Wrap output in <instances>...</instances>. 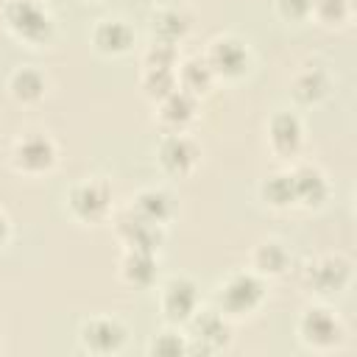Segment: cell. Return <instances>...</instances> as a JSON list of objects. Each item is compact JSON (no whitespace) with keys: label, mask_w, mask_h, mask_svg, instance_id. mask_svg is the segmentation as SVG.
Listing matches in <instances>:
<instances>
[{"label":"cell","mask_w":357,"mask_h":357,"mask_svg":"<svg viewBox=\"0 0 357 357\" xmlns=\"http://www.w3.org/2000/svg\"><path fill=\"white\" fill-rule=\"evenodd\" d=\"M3 17L6 25L25 42H47L53 33V20L36 0H8Z\"/></svg>","instance_id":"cell-1"},{"label":"cell","mask_w":357,"mask_h":357,"mask_svg":"<svg viewBox=\"0 0 357 357\" xmlns=\"http://www.w3.org/2000/svg\"><path fill=\"white\" fill-rule=\"evenodd\" d=\"M262 296H265V284L254 273H234L218 290V301H220L223 312H229V315H245V312L257 310Z\"/></svg>","instance_id":"cell-2"},{"label":"cell","mask_w":357,"mask_h":357,"mask_svg":"<svg viewBox=\"0 0 357 357\" xmlns=\"http://www.w3.org/2000/svg\"><path fill=\"white\" fill-rule=\"evenodd\" d=\"M192 324V335H190V351H220L229 346L231 340V329L226 324V318L220 312H195L190 318Z\"/></svg>","instance_id":"cell-3"},{"label":"cell","mask_w":357,"mask_h":357,"mask_svg":"<svg viewBox=\"0 0 357 357\" xmlns=\"http://www.w3.org/2000/svg\"><path fill=\"white\" fill-rule=\"evenodd\" d=\"M165 318L173 324H187L198 312V284L187 276H176L162 290Z\"/></svg>","instance_id":"cell-4"},{"label":"cell","mask_w":357,"mask_h":357,"mask_svg":"<svg viewBox=\"0 0 357 357\" xmlns=\"http://www.w3.org/2000/svg\"><path fill=\"white\" fill-rule=\"evenodd\" d=\"M204 59L215 75L234 78V75H243L248 67V47L234 36H218L209 42V50Z\"/></svg>","instance_id":"cell-5"},{"label":"cell","mask_w":357,"mask_h":357,"mask_svg":"<svg viewBox=\"0 0 357 357\" xmlns=\"http://www.w3.org/2000/svg\"><path fill=\"white\" fill-rule=\"evenodd\" d=\"M14 165L25 173H42L56 162V145L45 134H25L14 142Z\"/></svg>","instance_id":"cell-6"},{"label":"cell","mask_w":357,"mask_h":357,"mask_svg":"<svg viewBox=\"0 0 357 357\" xmlns=\"http://www.w3.org/2000/svg\"><path fill=\"white\" fill-rule=\"evenodd\" d=\"M298 332H301L304 343H310L315 349H329L343 335L337 315L329 312V310H324V307H310L301 315V321H298Z\"/></svg>","instance_id":"cell-7"},{"label":"cell","mask_w":357,"mask_h":357,"mask_svg":"<svg viewBox=\"0 0 357 357\" xmlns=\"http://www.w3.org/2000/svg\"><path fill=\"white\" fill-rule=\"evenodd\" d=\"M81 343L95 354H112L126 343V326L117 318H92L81 326Z\"/></svg>","instance_id":"cell-8"},{"label":"cell","mask_w":357,"mask_h":357,"mask_svg":"<svg viewBox=\"0 0 357 357\" xmlns=\"http://www.w3.org/2000/svg\"><path fill=\"white\" fill-rule=\"evenodd\" d=\"M109 187L103 181H81L78 187H73L70 192V209L75 218L81 220H100L109 212Z\"/></svg>","instance_id":"cell-9"},{"label":"cell","mask_w":357,"mask_h":357,"mask_svg":"<svg viewBox=\"0 0 357 357\" xmlns=\"http://www.w3.org/2000/svg\"><path fill=\"white\" fill-rule=\"evenodd\" d=\"M117 234L123 237V243L128 248L156 251L159 243H162V226L139 218L137 212H126V215L117 218Z\"/></svg>","instance_id":"cell-10"},{"label":"cell","mask_w":357,"mask_h":357,"mask_svg":"<svg viewBox=\"0 0 357 357\" xmlns=\"http://www.w3.org/2000/svg\"><path fill=\"white\" fill-rule=\"evenodd\" d=\"M349 273H351L349 259L335 254V257H321L318 262H312L307 271V282L318 293H337L349 282Z\"/></svg>","instance_id":"cell-11"},{"label":"cell","mask_w":357,"mask_h":357,"mask_svg":"<svg viewBox=\"0 0 357 357\" xmlns=\"http://www.w3.org/2000/svg\"><path fill=\"white\" fill-rule=\"evenodd\" d=\"M159 162H162L165 170L181 176V173H187V170L198 162V148H195V142H192L190 137H184V134H170V137H165L162 145H159Z\"/></svg>","instance_id":"cell-12"},{"label":"cell","mask_w":357,"mask_h":357,"mask_svg":"<svg viewBox=\"0 0 357 357\" xmlns=\"http://www.w3.org/2000/svg\"><path fill=\"white\" fill-rule=\"evenodd\" d=\"M268 137H271V145L276 153L282 156H290L298 151L301 145V137H304V128H301V120L290 112H279L271 117V126H268Z\"/></svg>","instance_id":"cell-13"},{"label":"cell","mask_w":357,"mask_h":357,"mask_svg":"<svg viewBox=\"0 0 357 357\" xmlns=\"http://www.w3.org/2000/svg\"><path fill=\"white\" fill-rule=\"evenodd\" d=\"M123 279L134 287H148L156 279L159 262H156V251H145V248H128L123 257Z\"/></svg>","instance_id":"cell-14"},{"label":"cell","mask_w":357,"mask_h":357,"mask_svg":"<svg viewBox=\"0 0 357 357\" xmlns=\"http://www.w3.org/2000/svg\"><path fill=\"white\" fill-rule=\"evenodd\" d=\"M92 39H95V47H98L100 53L117 56V53H126V50L131 47L134 31H131L128 22H123V20H100L98 28H95V33H92Z\"/></svg>","instance_id":"cell-15"},{"label":"cell","mask_w":357,"mask_h":357,"mask_svg":"<svg viewBox=\"0 0 357 357\" xmlns=\"http://www.w3.org/2000/svg\"><path fill=\"white\" fill-rule=\"evenodd\" d=\"M293 187H296V201H301L307 206H318L329 192L324 173L312 165H301L293 170Z\"/></svg>","instance_id":"cell-16"},{"label":"cell","mask_w":357,"mask_h":357,"mask_svg":"<svg viewBox=\"0 0 357 357\" xmlns=\"http://www.w3.org/2000/svg\"><path fill=\"white\" fill-rule=\"evenodd\" d=\"M195 109H198L195 95L187 92V89H178V86L159 100V117L167 126H184V123H190L195 117Z\"/></svg>","instance_id":"cell-17"},{"label":"cell","mask_w":357,"mask_h":357,"mask_svg":"<svg viewBox=\"0 0 357 357\" xmlns=\"http://www.w3.org/2000/svg\"><path fill=\"white\" fill-rule=\"evenodd\" d=\"M131 212H137L139 218L151 220V223H165L170 215H173V201L165 190H142L137 198H134V206Z\"/></svg>","instance_id":"cell-18"},{"label":"cell","mask_w":357,"mask_h":357,"mask_svg":"<svg viewBox=\"0 0 357 357\" xmlns=\"http://www.w3.org/2000/svg\"><path fill=\"white\" fill-rule=\"evenodd\" d=\"M151 28H153V33H156L159 42H170L173 45V42H178L190 31V20L178 8H162V11L153 14Z\"/></svg>","instance_id":"cell-19"},{"label":"cell","mask_w":357,"mask_h":357,"mask_svg":"<svg viewBox=\"0 0 357 357\" xmlns=\"http://www.w3.org/2000/svg\"><path fill=\"white\" fill-rule=\"evenodd\" d=\"M8 89H11V95H14L17 100L33 103V100H39V98L45 95V78H42V73L33 70V67H20V70L11 73Z\"/></svg>","instance_id":"cell-20"},{"label":"cell","mask_w":357,"mask_h":357,"mask_svg":"<svg viewBox=\"0 0 357 357\" xmlns=\"http://www.w3.org/2000/svg\"><path fill=\"white\" fill-rule=\"evenodd\" d=\"M212 78H215V73H212V67L206 64V59H201V56L187 59V61L181 64V73H178L181 89H187V92H192V95L206 92L209 84H212Z\"/></svg>","instance_id":"cell-21"},{"label":"cell","mask_w":357,"mask_h":357,"mask_svg":"<svg viewBox=\"0 0 357 357\" xmlns=\"http://www.w3.org/2000/svg\"><path fill=\"white\" fill-rule=\"evenodd\" d=\"M176 86H178V78H176V70L173 67H145V73H142V89H145V95L162 100Z\"/></svg>","instance_id":"cell-22"},{"label":"cell","mask_w":357,"mask_h":357,"mask_svg":"<svg viewBox=\"0 0 357 357\" xmlns=\"http://www.w3.org/2000/svg\"><path fill=\"white\" fill-rule=\"evenodd\" d=\"M262 198L273 206H290L296 201L293 173H273L262 181Z\"/></svg>","instance_id":"cell-23"},{"label":"cell","mask_w":357,"mask_h":357,"mask_svg":"<svg viewBox=\"0 0 357 357\" xmlns=\"http://www.w3.org/2000/svg\"><path fill=\"white\" fill-rule=\"evenodd\" d=\"M254 265H257L262 273H268V276L284 273V268H287V251H284V245L276 243V240H268V243L257 245V251H254Z\"/></svg>","instance_id":"cell-24"},{"label":"cell","mask_w":357,"mask_h":357,"mask_svg":"<svg viewBox=\"0 0 357 357\" xmlns=\"http://www.w3.org/2000/svg\"><path fill=\"white\" fill-rule=\"evenodd\" d=\"M329 92V81L321 70H307L301 73L296 81H293V95L301 100V103H315L321 100L324 95Z\"/></svg>","instance_id":"cell-25"},{"label":"cell","mask_w":357,"mask_h":357,"mask_svg":"<svg viewBox=\"0 0 357 357\" xmlns=\"http://www.w3.org/2000/svg\"><path fill=\"white\" fill-rule=\"evenodd\" d=\"M151 351L159 354V357H178V354L190 351V340H184L178 332H162L151 343Z\"/></svg>","instance_id":"cell-26"},{"label":"cell","mask_w":357,"mask_h":357,"mask_svg":"<svg viewBox=\"0 0 357 357\" xmlns=\"http://www.w3.org/2000/svg\"><path fill=\"white\" fill-rule=\"evenodd\" d=\"M176 47L170 42H153L145 53V67H176Z\"/></svg>","instance_id":"cell-27"},{"label":"cell","mask_w":357,"mask_h":357,"mask_svg":"<svg viewBox=\"0 0 357 357\" xmlns=\"http://www.w3.org/2000/svg\"><path fill=\"white\" fill-rule=\"evenodd\" d=\"M349 3L351 0H312V11L324 22H340L349 14Z\"/></svg>","instance_id":"cell-28"},{"label":"cell","mask_w":357,"mask_h":357,"mask_svg":"<svg viewBox=\"0 0 357 357\" xmlns=\"http://www.w3.org/2000/svg\"><path fill=\"white\" fill-rule=\"evenodd\" d=\"M276 6L284 20H304L312 11V0H276Z\"/></svg>","instance_id":"cell-29"},{"label":"cell","mask_w":357,"mask_h":357,"mask_svg":"<svg viewBox=\"0 0 357 357\" xmlns=\"http://www.w3.org/2000/svg\"><path fill=\"white\" fill-rule=\"evenodd\" d=\"M8 240V220H6V215L0 212V245Z\"/></svg>","instance_id":"cell-30"},{"label":"cell","mask_w":357,"mask_h":357,"mask_svg":"<svg viewBox=\"0 0 357 357\" xmlns=\"http://www.w3.org/2000/svg\"><path fill=\"white\" fill-rule=\"evenodd\" d=\"M167 3H176V0H167Z\"/></svg>","instance_id":"cell-31"}]
</instances>
